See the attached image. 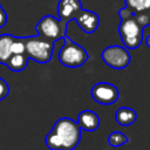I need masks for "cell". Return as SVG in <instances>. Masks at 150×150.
Returning <instances> with one entry per match:
<instances>
[{
    "label": "cell",
    "mask_w": 150,
    "mask_h": 150,
    "mask_svg": "<svg viewBox=\"0 0 150 150\" xmlns=\"http://www.w3.org/2000/svg\"><path fill=\"white\" fill-rule=\"evenodd\" d=\"M63 40L64 42L59 52L60 63L69 68H77L83 66L89 59L88 52L68 36H64Z\"/></svg>",
    "instance_id": "obj_3"
},
{
    "label": "cell",
    "mask_w": 150,
    "mask_h": 150,
    "mask_svg": "<svg viewBox=\"0 0 150 150\" xmlns=\"http://www.w3.org/2000/svg\"><path fill=\"white\" fill-rule=\"evenodd\" d=\"M137 118V114L134 109L128 108V107H121L117 109L115 114V120L120 125H130L132 124Z\"/></svg>",
    "instance_id": "obj_11"
},
{
    "label": "cell",
    "mask_w": 150,
    "mask_h": 150,
    "mask_svg": "<svg viewBox=\"0 0 150 150\" xmlns=\"http://www.w3.org/2000/svg\"><path fill=\"white\" fill-rule=\"evenodd\" d=\"M75 20H76V23L80 26V28L87 34L94 33L97 29L100 23V18L95 12L89 9H83V8L76 15Z\"/></svg>",
    "instance_id": "obj_9"
},
{
    "label": "cell",
    "mask_w": 150,
    "mask_h": 150,
    "mask_svg": "<svg viewBox=\"0 0 150 150\" xmlns=\"http://www.w3.org/2000/svg\"><path fill=\"white\" fill-rule=\"evenodd\" d=\"M25 38H15L11 47L12 54H25Z\"/></svg>",
    "instance_id": "obj_16"
},
{
    "label": "cell",
    "mask_w": 150,
    "mask_h": 150,
    "mask_svg": "<svg viewBox=\"0 0 150 150\" xmlns=\"http://www.w3.org/2000/svg\"><path fill=\"white\" fill-rule=\"evenodd\" d=\"M15 36L11 34H1L0 35V63L6 64L7 60L12 55L11 47Z\"/></svg>",
    "instance_id": "obj_12"
},
{
    "label": "cell",
    "mask_w": 150,
    "mask_h": 150,
    "mask_svg": "<svg viewBox=\"0 0 150 150\" xmlns=\"http://www.w3.org/2000/svg\"><path fill=\"white\" fill-rule=\"evenodd\" d=\"M150 11H144V12H138V13H135V20L142 26V27H145V26H149L150 25Z\"/></svg>",
    "instance_id": "obj_17"
},
{
    "label": "cell",
    "mask_w": 150,
    "mask_h": 150,
    "mask_svg": "<svg viewBox=\"0 0 150 150\" xmlns=\"http://www.w3.org/2000/svg\"><path fill=\"white\" fill-rule=\"evenodd\" d=\"M118 33L125 48L136 49L141 46L143 39V27L135 20V15L121 20Z\"/></svg>",
    "instance_id": "obj_4"
},
{
    "label": "cell",
    "mask_w": 150,
    "mask_h": 150,
    "mask_svg": "<svg viewBox=\"0 0 150 150\" xmlns=\"http://www.w3.org/2000/svg\"><path fill=\"white\" fill-rule=\"evenodd\" d=\"M7 23V13L6 11L0 6V28H2Z\"/></svg>",
    "instance_id": "obj_20"
},
{
    "label": "cell",
    "mask_w": 150,
    "mask_h": 150,
    "mask_svg": "<svg viewBox=\"0 0 150 150\" xmlns=\"http://www.w3.org/2000/svg\"><path fill=\"white\" fill-rule=\"evenodd\" d=\"M90 95L94 101L104 105H109L117 102L120 96L117 87L108 82H98L94 84L90 89Z\"/></svg>",
    "instance_id": "obj_7"
},
{
    "label": "cell",
    "mask_w": 150,
    "mask_h": 150,
    "mask_svg": "<svg viewBox=\"0 0 150 150\" xmlns=\"http://www.w3.org/2000/svg\"><path fill=\"white\" fill-rule=\"evenodd\" d=\"M128 137L121 132V131H112L109 136H108V143L110 146L117 148V146H122L125 143H128Z\"/></svg>",
    "instance_id": "obj_15"
},
{
    "label": "cell",
    "mask_w": 150,
    "mask_h": 150,
    "mask_svg": "<svg viewBox=\"0 0 150 150\" xmlns=\"http://www.w3.org/2000/svg\"><path fill=\"white\" fill-rule=\"evenodd\" d=\"M82 9V4L80 0H60L57 5L59 20L68 26V22L76 18V15Z\"/></svg>",
    "instance_id": "obj_8"
},
{
    "label": "cell",
    "mask_w": 150,
    "mask_h": 150,
    "mask_svg": "<svg viewBox=\"0 0 150 150\" xmlns=\"http://www.w3.org/2000/svg\"><path fill=\"white\" fill-rule=\"evenodd\" d=\"M145 42H146V46L150 48V34L146 36V40H145Z\"/></svg>",
    "instance_id": "obj_21"
},
{
    "label": "cell",
    "mask_w": 150,
    "mask_h": 150,
    "mask_svg": "<svg viewBox=\"0 0 150 150\" xmlns=\"http://www.w3.org/2000/svg\"><path fill=\"white\" fill-rule=\"evenodd\" d=\"M81 139V128L69 117L59 118L47 134L45 142L50 150H74Z\"/></svg>",
    "instance_id": "obj_1"
},
{
    "label": "cell",
    "mask_w": 150,
    "mask_h": 150,
    "mask_svg": "<svg viewBox=\"0 0 150 150\" xmlns=\"http://www.w3.org/2000/svg\"><path fill=\"white\" fill-rule=\"evenodd\" d=\"M149 11H150V9H149Z\"/></svg>",
    "instance_id": "obj_22"
},
{
    "label": "cell",
    "mask_w": 150,
    "mask_h": 150,
    "mask_svg": "<svg viewBox=\"0 0 150 150\" xmlns=\"http://www.w3.org/2000/svg\"><path fill=\"white\" fill-rule=\"evenodd\" d=\"M35 29L40 36L55 42L66 36L67 26L53 15H46L39 20Z\"/></svg>",
    "instance_id": "obj_5"
},
{
    "label": "cell",
    "mask_w": 150,
    "mask_h": 150,
    "mask_svg": "<svg viewBox=\"0 0 150 150\" xmlns=\"http://www.w3.org/2000/svg\"><path fill=\"white\" fill-rule=\"evenodd\" d=\"M25 54L38 63H48L52 60L54 42L40 35L25 38Z\"/></svg>",
    "instance_id": "obj_2"
},
{
    "label": "cell",
    "mask_w": 150,
    "mask_h": 150,
    "mask_svg": "<svg viewBox=\"0 0 150 150\" xmlns=\"http://www.w3.org/2000/svg\"><path fill=\"white\" fill-rule=\"evenodd\" d=\"M28 57L26 54H12L6 62V66L12 71H22L26 69Z\"/></svg>",
    "instance_id": "obj_13"
},
{
    "label": "cell",
    "mask_w": 150,
    "mask_h": 150,
    "mask_svg": "<svg viewBox=\"0 0 150 150\" xmlns=\"http://www.w3.org/2000/svg\"><path fill=\"white\" fill-rule=\"evenodd\" d=\"M103 62L114 69H124L130 63V54L125 47L112 45L108 46L101 53Z\"/></svg>",
    "instance_id": "obj_6"
},
{
    "label": "cell",
    "mask_w": 150,
    "mask_h": 150,
    "mask_svg": "<svg viewBox=\"0 0 150 150\" xmlns=\"http://www.w3.org/2000/svg\"><path fill=\"white\" fill-rule=\"evenodd\" d=\"M118 15L121 18V20H124V19H128V18H131L135 15V12H132L130 8L128 7H124V8H121L118 11Z\"/></svg>",
    "instance_id": "obj_19"
},
{
    "label": "cell",
    "mask_w": 150,
    "mask_h": 150,
    "mask_svg": "<svg viewBox=\"0 0 150 150\" xmlns=\"http://www.w3.org/2000/svg\"><path fill=\"white\" fill-rule=\"evenodd\" d=\"M125 5L135 13L150 9V0H125Z\"/></svg>",
    "instance_id": "obj_14"
},
{
    "label": "cell",
    "mask_w": 150,
    "mask_h": 150,
    "mask_svg": "<svg viewBox=\"0 0 150 150\" xmlns=\"http://www.w3.org/2000/svg\"><path fill=\"white\" fill-rule=\"evenodd\" d=\"M8 93H9V86H8V83L4 79L0 77V101H2L5 97H7Z\"/></svg>",
    "instance_id": "obj_18"
},
{
    "label": "cell",
    "mask_w": 150,
    "mask_h": 150,
    "mask_svg": "<svg viewBox=\"0 0 150 150\" xmlns=\"http://www.w3.org/2000/svg\"><path fill=\"white\" fill-rule=\"evenodd\" d=\"M76 122L81 130L84 131H94L100 127V117L95 111L91 110H82L79 114Z\"/></svg>",
    "instance_id": "obj_10"
}]
</instances>
